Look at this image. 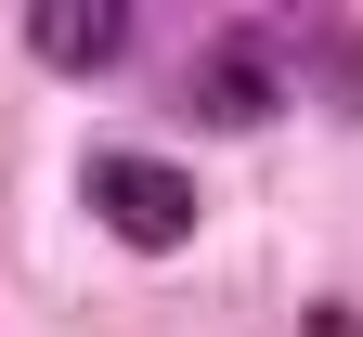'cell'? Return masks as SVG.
<instances>
[{"label":"cell","mask_w":363,"mask_h":337,"mask_svg":"<svg viewBox=\"0 0 363 337\" xmlns=\"http://www.w3.org/2000/svg\"><path fill=\"white\" fill-rule=\"evenodd\" d=\"M298 337H363V311H311V324H298Z\"/></svg>","instance_id":"cell-5"},{"label":"cell","mask_w":363,"mask_h":337,"mask_svg":"<svg viewBox=\"0 0 363 337\" xmlns=\"http://www.w3.org/2000/svg\"><path fill=\"white\" fill-rule=\"evenodd\" d=\"M91 208H104L130 247H182V233H195V182L169 156H91Z\"/></svg>","instance_id":"cell-2"},{"label":"cell","mask_w":363,"mask_h":337,"mask_svg":"<svg viewBox=\"0 0 363 337\" xmlns=\"http://www.w3.org/2000/svg\"><path fill=\"white\" fill-rule=\"evenodd\" d=\"M298 78H325V104H350V117H363V26L298 39Z\"/></svg>","instance_id":"cell-4"},{"label":"cell","mask_w":363,"mask_h":337,"mask_svg":"<svg viewBox=\"0 0 363 337\" xmlns=\"http://www.w3.org/2000/svg\"><path fill=\"white\" fill-rule=\"evenodd\" d=\"M286 78H298V53H286L272 26H220L208 65H195V117H208V130H247V117L286 104Z\"/></svg>","instance_id":"cell-1"},{"label":"cell","mask_w":363,"mask_h":337,"mask_svg":"<svg viewBox=\"0 0 363 337\" xmlns=\"http://www.w3.org/2000/svg\"><path fill=\"white\" fill-rule=\"evenodd\" d=\"M26 39H39V65L91 78V65H117V53H130V0H39Z\"/></svg>","instance_id":"cell-3"}]
</instances>
